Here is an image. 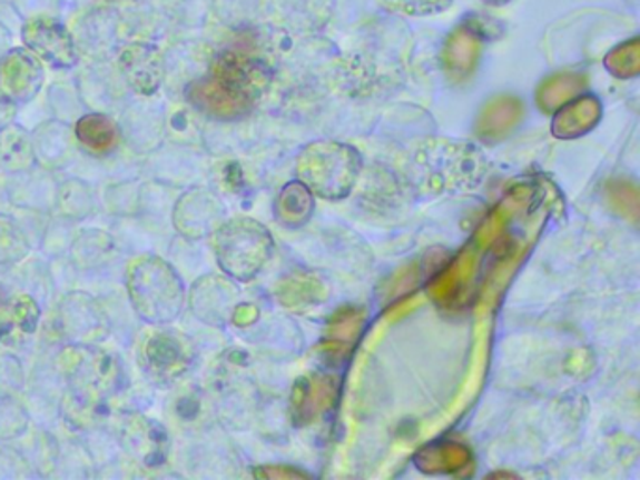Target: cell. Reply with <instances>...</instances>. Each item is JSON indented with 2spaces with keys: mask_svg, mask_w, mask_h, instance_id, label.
Listing matches in <instances>:
<instances>
[{
  "mask_svg": "<svg viewBox=\"0 0 640 480\" xmlns=\"http://www.w3.org/2000/svg\"><path fill=\"white\" fill-rule=\"evenodd\" d=\"M128 294L139 318L152 324L174 323L185 307V286L177 270L156 256L134 261L128 269Z\"/></svg>",
  "mask_w": 640,
  "mask_h": 480,
  "instance_id": "6da1fadb",
  "label": "cell"
},
{
  "mask_svg": "<svg viewBox=\"0 0 640 480\" xmlns=\"http://www.w3.org/2000/svg\"><path fill=\"white\" fill-rule=\"evenodd\" d=\"M65 310L60 308V316L65 321L68 337L81 342V340H100L106 337V319L104 312L98 308L95 300L87 299L85 294H72L68 297Z\"/></svg>",
  "mask_w": 640,
  "mask_h": 480,
  "instance_id": "ba28073f",
  "label": "cell"
},
{
  "mask_svg": "<svg viewBox=\"0 0 640 480\" xmlns=\"http://www.w3.org/2000/svg\"><path fill=\"white\" fill-rule=\"evenodd\" d=\"M383 7L406 16H432L451 7L453 0H380Z\"/></svg>",
  "mask_w": 640,
  "mask_h": 480,
  "instance_id": "4fadbf2b",
  "label": "cell"
},
{
  "mask_svg": "<svg viewBox=\"0 0 640 480\" xmlns=\"http://www.w3.org/2000/svg\"><path fill=\"white\" fill-rule=\"evenodd\" d=\"M23 40L32 54L51 67L72 68L78 62V51L70 32L55 19L38 18L24 24Z\"/></svg>",
  "mask_w": 640,
  "mask_h": 480,
  "instance_id": "3957f363",
  "label": "cell"
},
{
  "mask_svg": "<svg viewBox=\"0 0 640 480\" xmlns=\"http://www.w3.org/2000/svg\"><path fill=\"white\" fill-rule=\"evenodd\" d=\"M186 97L194 103V108L216 119H235L245 113L250 102L234 94L232 90L221 87L216 79H199L188 87Z\"/></svg>",
  "mask_w": 640,
  "mask_h": 480,
  "instance_id": "52a82bcc",
  "label": "cell"
},
{
  "mask_svg": "<svg viewBox=\"0 0 640 480\" xmlns=\"http://www.w3.org/2000/svg\"><path fill=\"white\" fill-rule=\"evenodd\" d=\"M42 79L43 70L35 54L13 51L0 64V89L18 102H27L35 97Z\"/></svg>",
  "mask_w": 640,
  "mask_h": 480,
  "instance_id": "5b68a950",
  "label": "cell"
},
{
  "mask_svg": "<svg viewBox=\"0 0 640 480\" xmlns=\"http://www.w3.org/2000/svg\"><path fill=\"white\" fill-rule=\"evenodd\" d=\"M264 233L254 222L235 220L224 226L216 234V258L221 269L232 277L246 280L259 267Z\"/></svg>",
  "mask_w": 640,
  "mask_h": 480,
  "instance_id": "7a4b0ae2",
  "label": "cell"
},
{
  "mask_svg": "<svg viewBox=\"0 0 640 480\" xmlns=\"http://www.w3.org/2000/svg\"><path fill=\"white\" fill-rule=\"evenodd\" d=\"M145 360L156 378L175 379L185 372L190 357L185 343L171 332H156L145 348Z\"/></svg>",
  "mask_w": 640,
  "mask_h": 480,
  "instance_id": "9c48e42d",
  "label": "cell"
},
{
  "mask_svg": "<svg viewBox=\"0 0 640 480\" xmlns=\"http://www.w3.org/2000/svg\"><path fill=\"white\" fill-rule=\"evenodd\" d=\"M120 70L132 89L141 94H152L164 79L163 57L155 48L138 43L120 54Z\"/></svg>",
  "mask_w": 640,
  "mask_h": 480,
  "instance_id": "8992f818",
  "label": "cell"
},
{
  "mask_svg": "<svg viewBox=\"0 0 640 480\" xmlns=\"http://www.w3.org/2000/svg\"><path fill=\"white\" fill-rule=\"evenodd\" d=\"M265 76V68L258 60L240 53L220 54L210 68V78L246 102H252V98L264 89Z\"/></svg>",
  "mask_w": 640,
  "mask_h": 480,
  "instance_id": "277c9868",
  "label": "cell"
},
{
  "mask_svg": "<svg viewBox=\"0 0 640 480\" xmlns=\"http://www.w3.org/2000/svg\"><path fill=\"white\" fill-rule=\"evenodd\" d=\"M577 87V79L574 78H558L549 83L543 90V100L547 103L562 102L563 98L568 97L569 92Z\"/></svg>",
  "mask_w": 640,
  "mask_h": 480,
  "instance_id": "9a60e30c",
  "label": "cell"
},
{
  "mask_svg": "<svg viewBox=\"0 0 640 480\" xmlns=\"http://www.w3.org/2000/svg\"><path fill=\"white\" fill-rule=\"evenodd\" d=\"M30 160H32V147L27 133L10 130L0 136V162L7 163L8 169L27 168Z\"/></svg>",
  "mask_w": 640,
  "mask_h": 480,
  "instance_id": "7c38bea8",
  "label": "cell"
},
{
  "mask_svg": "<svg viewBox=\"0 0 640 480\" xmlns=\"http://www.w3.org/2000/svg\"><path fill=\"white\" fill-rule=\"evenodd\" d=\"M479 46L481 42L475 30L459 27L445 43V62L456 72H467L477 59Z\"/></svg>",
  "mask_w": 640,
  "mask_h": 480,
  "instance_id": "8fae6325",
  "label": "cell"
},
{
  "mask_svg": "<svg viewBox=\"0 0 640 480\" xmlns=\"http://www.w3.org/2000/svg\"><path fill=\"white\" fill-rule=\"evenodd\" d=\"M76 136L85 149L96 154H106L119 141V130L108 114H85L76 124Z\"/></svg>",
  "mask_w": 640,
  "mask_h": 480,
  "instance_id": "30bf717a",
  "label": "cell"
},
{
  "mask_svg": "<svg viewBox=\"0 0 640 480\" xmlns=\"http://www.w3.org/2000/svg\"><path fill=\"white\" fill-rule=\"evenodd\" d=\"M607 64L620 78L637 73V70H639V40H631V42L623 43L620 48L614 49L609 54Z\"/></svg>",
  "mask_w": 640,
  "mask_h": 480,
  "instance_id": "5bb4252c",
  "label": "cell"
}]
</instances>
